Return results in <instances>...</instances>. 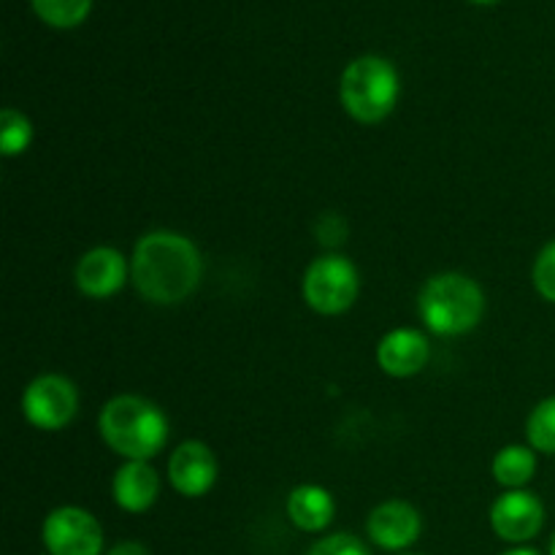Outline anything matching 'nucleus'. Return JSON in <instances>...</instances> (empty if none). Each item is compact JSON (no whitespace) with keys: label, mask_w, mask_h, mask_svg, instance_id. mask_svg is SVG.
<instances>
[{"label":"nucleus","mask_w":555,"mask_h":555,"mask_svg":"<svg viewBox=\"0 0 555 555\" xmlns=\"http://www.w3.org/2000/svg\"><path fill=\"white\" fill-rule=\"evenodd\" d=\"M204 258L195 242L177 231H150L130 255V280L144 301L173 307L188 301L201 285Z\"/></svg>","instance_id":"f257e3e1"},{"label":"nucleus","mask_w":555,"mask_h":555,"mask_svg":"<svg viewBox=\"0 0 555 555\" xmlns=\"http://www.w3.org/2000/svg\"><path fill=\"white\" fill-rule=\"evenodd\" d=\"M101 439L125 461H150L166 448L168 417L144 396H114L98 415Z\"/></svg>","instance_id":"f03ea898"},{"label":"nucleus","mask_w":555,"mask_h":555,"mask_svg":"<svg viewBox=\"0 0 555 555\" xmlns=\"http://www.w3.org/2000/svg\"><path fill=\"white\" fill-rule=\"evenodd\" d=\"M417 312L434 336H464L480 325L486 314V293L472 276L444 271L421 287Z\"/></svg>","instance_id":"7ed1b4c3"},{"label":"nucleus","mask_w":555,"mask_h":555,"mask_svg":"<svg viewBox=\"0 0 555 555\" xmlns=\"http://www.w3.org/2000/svg\"><path fill=\"white\" fill-rule=\"evenodd\" d=\"M401 95L399 70L390 60L363 54L352 60L339 81V101L345 112L361 125H377L393 114Z\"/></svg>","instance_id":"20e7f679"},{"label":"nucleus","mask_w":555,"mask_h":555,"mask_svg":"<svg viewBox=\"0 0 555 555\" xmlns=\"http://www.w3.org/2000/svg\"><path fill=\"white\" fill-rule=\"evenodd\" d=\"M358 291H361V276H358L356 263L345 255H320L304 271V301L325 318L345 314L356 304Z\"/></svg>","instance_id":"39448f33"},{"label":"nucleus","mask_w":555,"mask_h":555,"mask_svg":"<svg viewBox=\"0 0 555 555\" xmlns=\"http://www.w3.org/2000/svg\"><path fill=\"white\" fill-rule=\"evenodd\" d=\"M79 412V390L63 374H41L22 393V415L38 431H60Z\"/></svg>","instance_id":"423d86ee"},{"label":"nucleus","mask_w":555,"mask_h":555,"mask_svg":"<svg viewBox=\"0 0 555 555\" xmlns=\"http://www.w3.org/2000/svg\"><path fill=\"white\" fill-rule=\"evenodd\" d=\"M49 555H103V529L95 515L81 507H57L41 529Z\"/></svg>","instance_id":"0eeeda50"},{"label":"nucleus","mask_w":555,"mask_h":555,"mask_svg":"<svg viewBox=\"0 0 555 555\" xmlns=\"http://www.w3.org/2000/svg\"><path fill=\"white\" fill-rule=\"evenodd\" d=\"M545 526V504L537 493L526 491H507L493 502L491 507V529L499 540L509 545H524L534 540Z\"/></svg>","instance_id":"6e6552de"},{"label":"nucleus","mask_w":555,"mask_h":555,"mask_svg":"<svg viewBox=\"0 0 555 555\" xmlns=\"http://www.w3.org/2000/svg\"><path fill=\"white\" fill-rule=\"evenodd\" d=\"M220 464L209 444L188 439L168 459V482L184 499H201L215 488Z\"/></svg>","instance_id":"1a4fd4ad"},{"label":"nucleus","mask_w":555,"mask_h":555,"mask_svg":"<svg viewBox=\"0 0 555 555\" xmlns=\"http://www.w3.org/2000/svg\"><path fill=\"white\" fill-rule=\"evenodd\" d=\"M369 540L383 551H406L423 531V518L404 499H390L377 504L366 520Z\"/></svg>","instance_id":"9d476101"},{"label":"nucleus","mask_w":555,"mask_h":555,"mask_svg":"<svg viewBox=\"0 0 555 555\" xmlns=\"http://www.w3.org/2000/svg\"><path fill=\"white\" fill-rule=\"evenodd\" d=\"M128 274L130 263L119 249L95 247L81 255L79 263H76V287L87 298L103 301V298H112L122 291Z\"/></svg>","instance_id":"9b49d317"},{"label":"nucleus","mask_w":555,"mask_h":555,"mask_svg":"<svg viewBox=\"0 0 555 555\" xmlns=\"http://www.w3.org/2000/svg\"><path fill=\"white\" fill-rule=\"evenodd\" d=\"M428 361H431V341L417 328L388 331L377 345V363L388 377H415L428 366Z\"/></svg>","instance_id":"f8f14e48"},{"label":"nucleus","mask_w":555,"mask_h":555,"mask_svg":"<svg viewBox=\"0 0 555 555\" xmlns=\"http://www.w3.org/2000/svg\"><path fill=\"white\" fill-rule=\"evenodd\" d=\"M112 496L125 513H146L160 496V477L150 461H125L112 480Z\"/></svg>","instance_id":"ddd939ff"},{"label":"nucleus","mask_w":555,"mask_h":555,"mask_svg":"<svg viewBox=\"0 0 555 555\" xmlns=\"http://www.w3.org/2000/svg\"><path fill=\"white\" fill-rule=\"evenodd\" d=\"M336 515L334 496L325 491L323 486H298L293 488L291 496H287V518L296 526L298 531H307V534H320L331 526Z\"/></svg>","instance_id":"4468645a"},{"label":"nucleus","mask_w":555,"mask_h":555,"mask_svg":"<svg viewBox=\"0 0 555 555\" xmlns=\"http://www.w3.org/2000/svg\"><path fill=\"white\" fill-rule=\"evenodd\" d=\"M493 480L507 491H520L537 475V450L526 444H507L496 453L491 464Z\"/></svg>","instance_id":"2eb2a0df"},{"label":"nucleus","mask_w":555,"mask_h":555,"mask_svg":"<svg viewBox=\"0 0 555 555\" xmlns=\"http://www.w3.org/2000/svg\"><path fill=\"white\" fill-rule=\"evenodd\" d=\"M38 20L47 25L68 30V27L81 25L92 9V0H33Z\"/></svg>","instance_id":"dca6fc26"},{"label":"nucleus","mask_w":555,"mask_h":555,"mask_svg":"<svg viewBox=\"0 0 555 555\" xmlns=\"http://www.w3.org/2000/svg\"><path fill=\"white\" fill-rule=\"evenodd\" d=\"M33 144V125L20 108H3L0 112V155L16 157L27 152Z\"/></svg>","instance_id":"f3484780"},{"label":"nucleus","mask_w":555,"mask_h":555,"mask_svg":"<svg viewBox=\"0 0 555 555\" xmlns=\"http://www.w3.org/2000/svg\"><path fill=\"white\" fill-rule=\"evenodd\" d=\"M526 437L537 453L555 455V396L540 401L526 421Z\"/></svg>","instance_id":"a211bd4d"},{"label":"nucleus","mask_w":555,"mask_h":555,"mask_svg":"<svg viewBox=\"0 0 555 555\" xmlns=\"http://www.w3.org/2000/svg\"><path fill=\"white\" fill-rule=\"evenodd\" d=\"M531 280H534L537 293H540L545 301L555 304V238L547 242L540 249L534 260V271H531Z\"/></svg>","instance_id":"6ab92c4d"},{"label":"nucleus","mask_w":555,"mask_h":555,"mask_svg":"<svg viewBox=\"0 0 555 555\" xmlns=\"http://www.w3.org/2000/svg\"><path fill=\"white\" fill-rule=\"evenodd\" d=\"M307 555H372L358 537L352 534H331L325 540H318L309 547Z\"/></svg>","instance_id":"aec40b11"},{"label":"nucleus","mask_w":555,"mask_h":555,"mask_svg":"<svg viewBox=\"0 0 555 555\" xmlns=\"http://www.w3.org/2000/svg\"><path fill=\"white\" fill-rule=\"evenodd\" d=\"M106 555H152V553H150V547L141 545V542L125 540V542H117L114 547H108Z\"/></svg>","instance_id":"412c9836"},{"label":"nucleus","mask_w":555,"mask_h":555,"mask_svg":"<svg viewBox=\"0 0 555 555\" xmlns=\"http://www.w3.org/2000/svg\"><path fill=\"white\" fill-rule=\"evenodd\" d=\"M502 555H542V553H537L534 547L518 545V547H513V551H507V553H502Z\"/></svg>","instance_id":"4be33fe9"},{"label":"nucleus","mask_w":555,"mask_h":555,"mask_svg":"<svg viewBox=\"0 0 555 555\" xmlns=\"http://www.w3.org/2000/svg\"><path fill=\"white\" fill-rule=\"evenodd\" d=\"M472 3H477V5H491V3H499V0H472Z\"/></svg>","instance_id":"5701e85b"},{"label":"nucleus","mask_w":555,"mask_h":555,"mask_svg":"<svg viewBox=\"0 0 555 555\" xmlns=\"http://www.w3.org/2000/svg\"><path fill=\"white\" fill-rule=\"evenodd\" d=\"M551 555H555V534H553V540H551Z\"/></svg>","instance_id":"b1692460"},{"label":"nucleus","mask_w":555,"mask_h":555,"mask_svg":"<svg viewBox=\"0 0 555 555\" xmlns=\"http://www.w3.org/2000/svg\"><path fill=\"white\" fill-rule=\"evenodd\" d=\"M404 555H415V553H404Z\"/></svg>","instance_id":"393cba45"}]
</instances>
